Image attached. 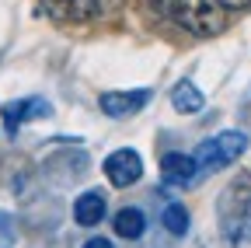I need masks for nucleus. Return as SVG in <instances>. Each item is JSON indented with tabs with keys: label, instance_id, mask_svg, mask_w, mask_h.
Here are the masks:
<instances>
[{
	"label": "nucleus",
	"instance_id": "f257e3e1",
	"mask_svg": "<svg viewBox=\"0 0 251 248\" xmlns=\"http://www.w3.org/2000/svg\"><path fill=\"white\" fill-rule=\"evenodd\" d=\"M153 7L196 39L220 35L227 28V11L220 0H153Z\"/></svg>",
	"mask_w": 251,
	"mask_h": 248
},
{
	"label": "nucleus",
	"instance_id": "f03ea898",
	"mask_svg": "<svg viewBox=\"0 0 251 248\" xmlns=\"http://www.w3.org/2000/svg\"><path fill=\"white\" fill-rule=\"evenodd\" d=\"M248 220H251V175H237L220 193V227H224V238L230 245H237Z\"/></svg>",
	"mask_w": 251,
	"mask_h": 248
},
{
	"label": "nucleus",
	"instance_id": "7ed1b4c3",
	"mask_svg": "<svg viewBox=\"0 0 251 248\" xmlns=\"http://www.w3.org/2000/svg\"><path fill=\"white\" fill-rule=\"evenodd\" d=\"M244 150H248V137L241 130H227V133H216L213 140H202L192 158L199 171H216V168L234 165Z\"/></svg>",
	"mask_w": 251,
	"mask_h": 248
},
{
	"label": "nucleus",
	"instance_id": "20e7f679",
	"mask_svg": "<svg viewBox=\"0 0 251 248\" xmlns=\"http://www.w3.org/2000/svg\"><path fill=\"white\" fill-rule=\"evenodd\" d=\"M105 175H108V182L115 189H129V185H136L140 175H143V158L133 147H119L115 154L105 158Z\"/></svg>",
	"mask_w": 251,
	"mask_h": 248
},
{
	"label": "nucleus",
	"instance_id": "39448f33",
	"mask_svg": "<svg viewBox=\"0 0 251 248\" xmlns=\"http://www.w3.org/2000/svg\"><path fill=\"white\" fill-rule=\"evenodd\" d=\"M42 4L59 21H87V18H98V14L119 7V0H42Z\"/></svg>",
	"mask_w": 251,
	"mask_h": 248
},
{
	"label": "nucleus",
	"instance_id": "423d86ee",
	"mask_svg": "<svg viewBox=\"0 0 251 248\" xmlns=\"http://www.w3.org/2000/svg\"><path fill=\"white\" fill-rule=\"evenodd\" d=\"M150 98H153V91H150V87H133V91H105V95L98 98V105H101V112H105L108 119H126V115L140 112Z\"/></svg>",
	"mask_w": 251,
	"mask_h": 248
},
{
	"label": "nucleus",
	"instance_id": "0eeeda50",
	"mask_svg": "<svg viewBox=\"0 0 251 248\" xmlns=\"http://www.w3.org/2000/svg\"><path fill=\"white\" fill-rule=\"evenodd\" d=\"M161 175H164V182H171V185H188V182L199 175V168H196V158H192V154L168 150L164 158H161Z\"/></svg>",
	"mask_w": 251,
	"mask_h": 248
},
{
	"label": "nucleus",
	"instance_id": "6e6552de",
	"mask_svg": "<svg viewBox=\"0 0 251 248\" xmlns=\"http://www.w3.org/2000/svg\"><path fill=\"white\" fill-rule=\"evenodd\" d=\"M52 109L42 102V98H21V102H7L4 105V126H7V133H18V126L21 122H28V119H35V115H49Z\"/></svg>",
	"mask_w": 251,
	"mask_h": 248
},
{
	"label": "nucleus",
	"instance_id": "1a4fd4ad",
	"mask_svg": "<svg viewBox=\"0 0 251 248\" xmlns=\"http://www.w3.org/2000/svg\"><path fill=\"white\" fill-rule=\"evenodd\" d=\"M105 196L101 193H80L77 196V203H74V220L80 224V227H94V224H101L105 220Z\"/></svg>",
	"mask_w": 251,
	"mask_h": 248
},
{
	"label": "nucleus",
	"instance_id": "9d476101",
	"mask_svg": "<svg viewBox=\"0 0 251 248\" xmlns=\"http://www.w3.org/2000/svg\"><path fill=\"white\" fill-rule=\"evenodd\" d=\"M171 105H175V112H181V115H196V112H202L206 95L199 91V84H192V81H178L175 91H171Z\"/></svg>",
	"mask_w": 251,
	"mask_h": 248
},
{
	"label": "nucleus",
	"instance_id": "9b49d317",
	"mask_svg": "<svg viewBox=\"0 0 251 248\" xmlns=\"http://www.w3.org/2000/svg\"><path fill=\"white\" fill-rule=\"evenodd\" d=\"M115 234L119 238H126V241H136V238H143V231H147V213L140 210V206H122V210H115Z\"/></svg>",
	"mask_w": 251,
	"mask_h": 248
},
{
	"label": "nucleus",
	"instance_id": "f8f14e48",
	"mask_svg": "<svg viewBox=\"0 0 251 248\" xmlns=\"http://www.w3.org/2000/svg\"><path fill=\"white\" fill-rule=\"evenodd\" d=\"M161 224H164V231H168L171 238H181V234L188 231V210H185L181 203H168L164 213H161Z\"/></svg>",
	"mask_w": 251,
	"mask_h": 248
},
{
	"label": "nucleus",
	"instance_id": "ddd939ff",
	"mask_svg": "<svg viewBox=\"0 0 251 248\" xmlns=\"http://www.w3.org/2000/svg\"><path fill=\"white\" fill-rule=\"evenodd\" d=\"M224 4V11H244V7H251V0H220Z\"/></svg>",
	"mask_w": 251,
	"mask_h": 248
},
{
	"label": "nucleus",
	"instance_id": "4468645a",
	"mask_svg": "<svg viewBox=\"0 0 251 248\" xmlns=\"http://www.w3.org/2000/svg\"><path fill=\"white\" fill-rule=\"evenodd\" d=\"M80 248H112V241H108V238H87Z\"/></svg>",
	"mask_w": 251,
	"mask_h": 248
}]
</instances>
